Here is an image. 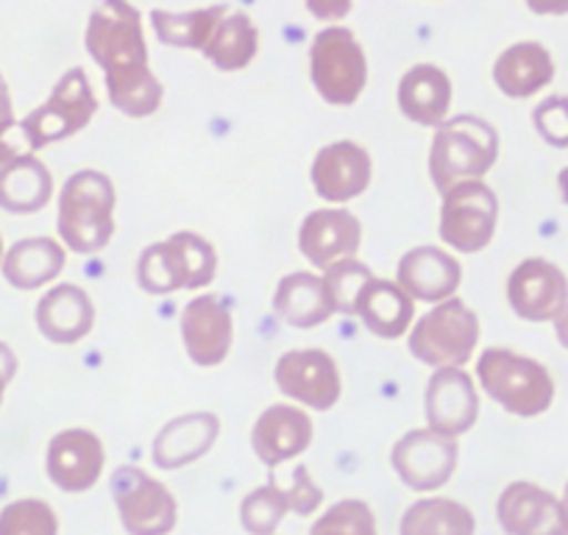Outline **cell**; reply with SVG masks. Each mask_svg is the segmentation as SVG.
<instances>
[{
	"label": "cell",
	"instance_id": "30",
	"mask_svg": "<svg viewBox=\"0 0 568 535\" xmlns=\"http://www.w3.org/2000/svg\"><path fill=\"white\" fill-rule=\"evenodd\" d=\"M474 529H477L474 513L446 496L413 502L398 524L402 535H474Z\"/></svg>",
	"mask_w": 568,
	"mask_h": 535
},
{
	"label": "cell",
	"instance_id": "38",
	"mask_svg": "<svg viewBox=\"0 0 568 535\" xmlns=\"http://www.w3.org/2000/svg\"><path fill=\"white\" fill-rule=\"evenodd\" d=\"M284 491H287V499H291V511L298 513V516H313L324 505V491L315 485L313 474L304 466L293 472V485Z\"/></svg>",
	"mask_w": 568,
	"mask_h": 535
},
{
	"label": "cell",
	"instance_id": "22",
	"mask_svg": "<svg viewBox=\"0 0 568 535\" xmlns=\"http://www.w3.org/2000/svg\"><path fill=\"white\" fill-rule=\"evenodd\" d=\"M95 324V307L84 287L64 285L51 287L37 304V326L51 343H79L90 335Z\"/></svg>",
	"mask_w": 568,
	"mask_h": 535
},
{
	"label": "cell",
	"instance_id": "3",
	"mask_svg": "<svg viewBox=\"0 0 568 535\" xmlns=\"http://www.w3.org/2000/svg\"><path fill=\"white\" fill-rule=\"evenodd\" d=\"M499 157V134L477 114H457L438 125L429 151V173L440 193L463 182H479Z\"/></svg>",
	"mask_w": 568,
	"mask_h": 535
},
{
	"label": "cell",
	"instance_id": "15",
	"mask_svg": "<svg viewBox=\"0 0 568 535\" xmlns=\"http://www.w3.org/2000/svg\"><path fill=\"white\" fill-rule=\"evenodd\" d=\"M182 337L195 365H204V369L221 365L229 357L234 341L232 310L215 293L195 296L182 313Z\"/></svg>",
	"mask_w": 568,
	"mask_h": 535
},
{
	"label": "cell",
	"instance_id": "35",
	"mask_svg": "<svg viewBox=\"0 0 568 535\" xmlns=\"http://www.w3.org/2000/svg\"><path fill=\"white\" fill-rule=\"evenodd\" d=\"M0 535H59V518L48 502L18 499L0 511Z\"/></svg>",
	"mask_w": 568,
	"mask_h": 535
},
{
	"label": "cell",
	"instance_id": "20",
	"mask_svg": "<svg viewBox=\"0 0 568 535\" xmlns=\"http://www.w3.org/2000/svg\"><path fill=\"white\" fill-rule=\"evenodd\" d=\"M363 240V226L348 210H315L304 218L298 249L315 268H332L354 260Z\"/></svg>",
	"mask_w": 568,
	"mask_h": 535
},
{
	"label": "cell",
	"instance_id": "16",
	"mask_svg": "<svg viewBox=\"0 0 568 535\" xmlns=\"http://www.w3.org/2000/svg\"><path fill=\"white\" fill-rule=\"evenodd\" d=\"M496 518L507 535H568L560 499L527 480L510 483L501 491Z\"/></svg>",
	"mask_w": 568,
	"mask_h": 535
},
{
	"label": "cell",
	"instance_id": "28",
	"mask_svg": "<svg viewBox=\"0 0 568 535\" xmlns=\"http://www.w3.org/2000/svg\"><path fill=\"white\" fill-rule=\"evenodd\" d=\"M354 315H359L365 330L374 332L376 337L396 341L409 330L415 319V302L396 285L387 280H371L363 287L357 299Z\"/></svg>",
	"mask_w": 568,
	"mask_h": 535
},
{
	"label": "cell",
	"instance_id": "24",
	"mask_svg": "<svg viewBox=\"0 0 568 535\" xmlns=\"http://www.w3.org/2000/svg\"><path fill=\"white\" fill-rule=\"evenodd\" d=\"M452 107V81L438 64H415L398 81V109L418 125L438 129Z\"/></svg>",
	"mask_w": 568,
	"mask_h": 535
},
{
	"label": "cell",
	"instance_id": "12",
	"mask_svg": "<svg viewBox=\"0 0 568 535\" xmlns=\"http://www.w3.org/2000/svg\"><path fill=\"white\" fill-rule=\"evenodd\" d=\"M276 387L313 411H332L341 398V371L324 349H293L278 357Z\"/></svg>",
	"mask_w": 568,
	"mask_h": 535
},
{
	"label": "cell",
	"instance_id": "7",
	"mask_svg": "<svg viewBox=\"0 0 568 535\" xmlns=\"http://www.w3.org/2000/svg\"><path fill=\"white\" fill-rule=\"evenodd\" d=\"M479 343V319L466 302L435 304L409 332V352L433 369H460Z\"/></svg>",
	"mask_w": 568,
	"mask_h": 535
},
{
	"label": "cell",
	"instance_id": "41",
	"mask_svg": "<svg viewBox=\"0 0 568 535\" xmlns=\"http://www.w3.org/2000/svg\"><path fill=\"white\" fill-rule=\"evenodd\" d=\"M555 335L560 341L562 349H568V304L562 307V313L555 319Z\"/></svg>",
	"mask_w": 568,
	"mask_h": 535
},
{
	"label": "cell",
	"instance_id": "45",
	"mask_svg": "<svg viewBox=\"0 0 568 535\" xmlns=\"http://www.w3.org/2000/svg\"><path fill=\"white\" fill-rule=\"evenodd\" d=\"M3 84H7V81H3V75H0V87H3Z\"/></svg>",
	"mask_w": 568,
	"mask_h": 535
},
{
	"label": "cell",
	"instance_id": "14",
	"mask_svg": "<svg viewBox=\"0 0 568 535\" xmlns=\"http://www.w3.org/2000/svg\"><path fill=\"white\" fill-rule=\"evenodd\" d=\"M48 477L64 494H84L101 480L106 452L90 430H64L48 444Z\"/></svg>",
	"mask_w": 568,
	"mask_h": 535
},
{
	"label": "cell",
	"instance_id": "39",
	"mask_svg": "<svg viewBox=\"0 0 568 535\" xmlns=\"http://www.w3.org/2000/svg\"><path fill=\"white\" fill-rule=\"evenodd\" d=\"M18 374V357H14L12 346L0 341V402H3V393H7L9 382Z\"/></svg>",
	"mask_w": 568,
	"mask_h": 535
},
{
	"label": "cell",
	"instance_id": "27",
	"mask_svg": "<svg viewBox=\"0 0 568 535\" xmlns=\"http://www.w3.org/2000/svg\"><path fill=\"white\" fill-rule=\"evenodd\" d=\"M68 254L53 238H26L18 240L3 256V276L18 291H37L62 274Z\"/></svg>",
	"mask_w": 568,
	"mask_h": 535
},
{
	"label": "cell",
	"instance_id": "2",
	"mask_svg": "<svg viewBox=\"0 0 568 535\" xmlns=\"http://www.w3.org/2000/svg\"><path fill=\"white\" fill-rule=\"evenodd\" d=\"M98 112V98L81 68L68 70L53 87L51 98L20 120L9 138L0 140V162L34 154L45 145L79 134Z\"/></svg>",
	"mask_w": 568,
	"mask_h": 535
},
{
	"label": "cell",
	"instance_id": "33",
	"mask_svg": "<svg viewBox=\"0 0 568 535\" xmlns=\"http://www.w3.org/2000/svg\"><path fill=\"white\" fill-rule=\"evenodd\" d=\"M287 513H291L287 491L273 477L267 480V485H260L240 502V524L248 535H276L278 524L284 522Z\"/></svg>",
	"mask_w": 568,
	"mask_h": 535
},
{
	"label": "cell",
	"instance_id": "21",
	"mask_svg": "<svg viewBox=\"0 0 568 535\" xmlns=\"http://www.w3.org/2000/svg\"><path fill=\"white\" fill-rule=\"evenodd\" d=\"M256 457L265 466H278L284 461H293L313 444V418L293 405H273L256 418L254 433H251Z\"/></svg>",
	"mask_w": 568,
	"mask_h": 535
},
{
	"label": "cell",
	"instance_id": "17",
	"mask_svg": "<svg viewBox=\"0 0 568 535\" xmlns=\"http://www.w3.org/2000/svg\"><path fill=\"white\" fill-rule=\"evenodd\" d=\"M479 396L474 380L460 369L435 371L429 385H426V422L429 430L440 435L468 433L477 424Z\"/></svg>",
	"mask_w": 568,
	"mask_h": 535
},
{
	"label": "cell",
	"instance_id": "43",
	"mask_svg": "<svg viewBox=\"0 0 568 535\" xmlns=\"http://www.w3.org/2000/svg\"><path fill=\"white\" fill-rule=\"evenodd\" d=\"M560 513H562V522H566V529H568V483H566V491H562V496H560Z\"/></svg>",
	"mask_w": 568,
	"mask_h": 535
},
{
	"label": "cell",
	"instance_id": "10",
	"mask_svg": "<svg viewBox=\"0 0 568 535\" xmlns=\"http://www.w3.org/2000/svg\"><path fill=\"white\" fill-rule=\"evenodd\" d=\"M499 221V201L488 184L463 182L444 193L440 206V240L463 254H477L494 240Z\"/></svg>",
	"mask_w": 568,
	"mask_h": 535
},
{
	"label": "cell",
	"instance_id": "11",
	"mask_svg": "<svg viewBox=\"0 0 568 535\" xmlns=\"http://www.w3.org/2000/svg\"><path fill=\"white\" fill-rule=\"evenodd\" d=\"M460 446L435 430H413L390 452V463L402 483L413 491H438L452 480Z\"/></svg>",
	"mask_w": 568,
	"mask_h": 535
},
{
	"label": "cell",
	"instance_id": "5",
	"mask_svg": "<svg viewBox=\"0 0 568 535\" xmlns=\"http://www.w3.org/2000/svg\"><path fill=\"white\" fill-rule=\"evenodd\" d=\"M477 380L483 391L513 416L535 418L555 402V380L549 369L510 349H485L477 360Z\"/></svg>",
	"mask_w": 568,
	"mask_h": 535
},
{
	"label": "cell",
	"instance_id": "34",
	"mask_svg": "<svg viewBox=\"0 0 568 535\" xmlns=\"http://www.w3.org/2000/svg\"><path fill=\"white\" fill-rule=\"evenodd\" d=\"M374 280L371 268L359 260H343L337 265L326 268L324 271V287L326 296H329L335 313L354 315L357 307V299L363 293V287Z\"/></svg>",
	"mask_w": 568,
	"mask_h": 535
},
{
	"label": "cell",
	"instance_id": "31",
	"mask_svg": "<svg viewBox=\"0 0 568 535\" xmlns=\"http://www.w3.org/2000/svg\"><path fill=\"white\" fill-rule=\"evenodd\" d=\"M260 51V31H256L254 20L245 12H229L226 18L217 23L215 34H212L210 46L204 48L206 59L215 64L223 73H234V70L248 68L251 59Z\"/></svg>",
	"mask_w": 568,
	"mask_h": 535
},
{
	"label": "cell",
	"instance_id": "26",
	"mask_svg": "<svg viewBox=\"0 0 568 535\" xmlns=\"http://www.w3.org/2000/svg\"><path fill=\"white\" fill-rule=\"evenodd\" d=\"M53 195V176L34 154L0 162V210L14 215L40 212Z\"/></svg>",
	"mask_w": 568,
	"mask_h": 535
},
{
	"label": "cell",
	"instance_id": "29",
	"mask_svg": "<svg viewBox=\"0 0 568 535\" xmlns=\"http://www.w3.org/2000/svg\"><path fill=\"white\" fill-rule=\"evenodd\" d=\"M273 310H276L278 319L287 321L291 326H298V330H313V326L329 321V315H335V307L326 296L324 276L307 274V271L287 274L278 282Z\"/></svg>",
	"mask_w": 568,
	"mask_h": 535
},
{
	"label": "cell",
	"instance_id": "32",
	"mask_svg": "<svg viewBox=\"0 0 568 535\" xmlns=\"http://www.w3.org/2000/svg\"><path fill=\"white\" fill-rule=\"evenodd\" d=\"M232 12L229 7H204L195 12H162L154 9L151 12V23H154L156 37L171 48H187V51H204L210 46L212 34H215L217 23Z\"/></svg>",
	"mask_w": 568,
	"mask_h": 535
},
{
	"label": "cell",
	"instance_id": "18",
	"mask_svg": "<svg viewBox=\"0 0 568 535\" xmlns=\"http://www.w3.org/2000/svg\"><path fill=\"white\" fill-rule=\"evenodd\" d=\"M396 285L418 302L440 304L455 299L457 287L463 282V268L457 256L438 245H418L407 251L396 268Z\"/></svg>",
	"mask_w": 568,
	"mask_h": 535
},
{
	"label": "cell",
	"instance_id": "25",
	"mask_svg": "<svg viewBox=\"0 0 568 535\" xmlns=\"http://www.w3.org/2000/svg\"><path fill=\"white\" fill-rule=\"evenodd\" d=\"M555 59L540 42H516L494 64V81L507 98H529L551 84Z\"/></svg>",
	"mask_w": 568,
	"mask_h": 535
},
{
	"label": "cell",
	"instance_id": "9",
	"mask_svg": "<svg viewBox=\"0 0 568 535\" xmlns=\"http://www.w3.org/2000/svg\"><path fill=\"white\" fill-rule=\"evenodd\" d=\"M112 499L129 535H168L179 522V502L165 483L136 466L112 474Z\"/></svg>",
	"mask_w": 568,
	"mask_h": 535
},
{
	"label": "cell",
	"instance_id": "44",
	"mask_svg": "<svg viewBox=\"0 0 568 535\" xmlns=\"http://www.w3.org/2000/svg\"><path fill=\"white\" fill-rule=\"evenodd\" d=\"M3 256L7 254H3V234H0V265H3Z\"/></svg>",
	"mask_w": 568,
	"mask_h": 535
},
{
	"label": "cell",
	"instance_id": "36",
	"mask_svg": "<svg viewBox=\"0 0 568 535\" xmlns=\"http://www.w3.org/2000/svg\"><path fill=\"white\" fill-rule=\"evenodd\" d=\"M310 535H379V529L368 502L343 499L313 524Z\"/></svg>",
	"mask_w": 568,
	"mask_h": 535
},
{
	"label": "cell",
	"instance_id": "4",
	"mask_svg": "<svg viewBox=\"0 0 568 535\" xmlns=\"http://www.w3.org/2000/svg\"><path fill=\"white\" fill-rule=\"evenodd\" d=\"M59 238L75 254L106 249L114 234V184L101 171H79L59 195Z\"/></svg>",
	"mask_w": 568,
	"mask_h": 535
},
{
	"label": "cell",
	"instance_id": "40",
	"mask_svg": "<svg viewBox=\"0 0 568 535\" xmlns=\"http://www.w3.org/2000/svg\"><path fill=\"white\" fill-rule=\"evenodd\" d=\"M14 109H12V95H9V87H0V140L9 138L14 131Z\"/></svg>",
	"mask_w": 568,
	"mask_h": 535
},
{
	"label": "cell",
	"instance_id": "19",
	"mask_svg": "<svg viewBox=\"0 0 568 535\" xmlns=\"http://www.w3.org/2000/svg\"><path fill=\"white\" fill-rule=\"evenodd\" d=\"M371 154L363 145L352 140H341L318 151L313 162V184L315 193L324 201H352L363 195L371 184Z\"/></svg>",
	"mask_w": 568,
	"mask_h": 535
},
{
	"label": "cell",
	"instance_id": "6",
	"mask_svg": "<svg viewBox=\"0 0 568 535\" xmlns=\"http://www.w3.org/2000/svg\"><path fill=\"white\" fill-rule=\"evenodd\" d=\"M217 274V254L206 238L195 232H176L162 243L149 245L140 254L136 282L145 293L199 291Z\"/></svg>",
	"mask_w": 568,
	"mask_h": 535
},
{
	"label": "cell",
	"instance_id": "42",
	"mask_svg": "<svg viewBox=\"0 0 568 535\" xmlns=\"http://www.w3.org/2000/svg\"><path fill=\"white\" fill-rule=\"evenodd\" d=\"M557 190H560L562 204H568V168H562V171L557 173Z\"/></svg>",
	"mask_w": 568,
	"mask_h": 535
},
{
	"label": "cell",
	"instance_id": "23",
	"mask_svg": "<svg viewBox=\"0 0 568 535\" xmlns=\"http://www.w3.org/2000/svg\"><path fill=\"white\" fill-rule=\"evenodd\" d=\"M221 435V418L215 413H187L160 430L154 441V463L165 472L190 466L212 450Z\"/></svg>",
	"mask_w": 568,
	"mask_h": 535
},
{
	"label": "cell",
	"instance_id": "13",
	"mask_svg": "<svg viewBox=\"0 0 568 535\" xmlns=\"http://www.w3.org/2000/svg\"><path fill=\"white\" fill-rule=\"evenodd\" d=\"M507 302L513 313L532 324H555L557 315L568 304V276L562 268L544 256H529L513 268L507 280Z\"/></svg>",
	"mask_w": 568,
	"mask_h": 535
},
{
	"label": "cell",
	"instance_id": "1",
	"mask_svg": "<svg viewBox=\"0 0 568 535\" xmlns=\"http://www.w3.org/2000/svg\"><path fill=\"white\" fill-rule=\"evenodd\" d=\"M87 51L103 68L112 107L129 118H149L162 103V84L151 70L142 18L123 0H106L87 23Z\"/></svg>",
	"mask_w": 568,
	"mask_h": 535
},
{
	"label": "cell",
	"instance_id": "8",
	"mask_svg": "<svg viewBox=\"0 0 568 535\" xmlns=\"http://www.w3.org/2000/svg\"><path fill=\"white\" fill-rule=\"evenodd\" d=\"M310 75L326 103L352 107L368 81V62L357 37L343 26L321 31L310 48Z\"/></svg>",
	"mask_w": 568,
	"mask_h": 535
},
{
	"label": "cell",
	"instance_id": "37",
	"mask_svg": "<svg viewBox=\"0 0 568 535\" xmlns=\"http://www.w3.org/2000/svg\"><path fill=\"white\" fill-rule=\"evenodd\" d=\"M532 125L546 145L568 149V95H549L532 109Z\"/></svg>",
	"mask_w": 568,
	"mask_h": 535
}]
</instances>
